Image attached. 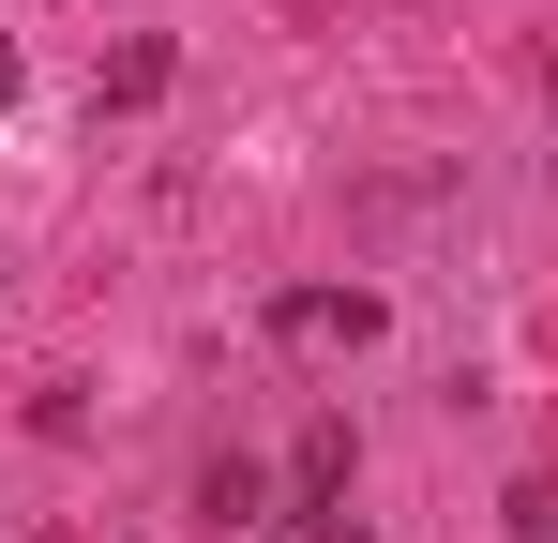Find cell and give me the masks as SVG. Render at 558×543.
Segmentation results:
<instances>
[{"instance_id":"cell-1","label":"cell","mask_w":558,"mask_h":543,"mask_svg":"<svg viewBox=\"0 0 558 543\" xmlns=\"http://www.w3.org/2000/svg\"><path fill=\"white\" fill-rule=\"evenodd\" d=\"M377 333H392L377 287H272V348L287 362H348V348H377Z\"/></svg>"},{"instance_id":"cell-2","label":"cell","mask_w":558,"mask_h":543,"mask_svg":"<svg viewBox=\"0 0 558 543\" xmlns=\"http://www.w3.org/2000/svg\"><path fill=\"white\" fill-rule=\"evenodd\" d=\"M196 529H272V483H257L242 452H211V468H196Z\"/></svg>"},{"instance_id":"cell-3","label":"cell","mask_w":558,"mask_h":543,"mask_svg":"<svg viewBox=\"0 0 558 543\" xmlns=\"http://www.w3.org/2000/svg\"><path fill=\"white\" fill-rule=\"evenodd\" d=\"M92 90H106V106H151V90H167V46H151V31H136V46H106Z\"/></svg>"},{"instance_id":"cell-4","label":"cell","mask_w":558,"mask_h":543,"mask_svg":"<svg viewBox=\"0 0 558 543\" xmlns=\"http://www.w3.org/2000/svg\"><path fill=\"white\" fill-rule=\"evenodd\" d=\"M0 90H15V31H0Z\"/></svg>"}]
</instances>
